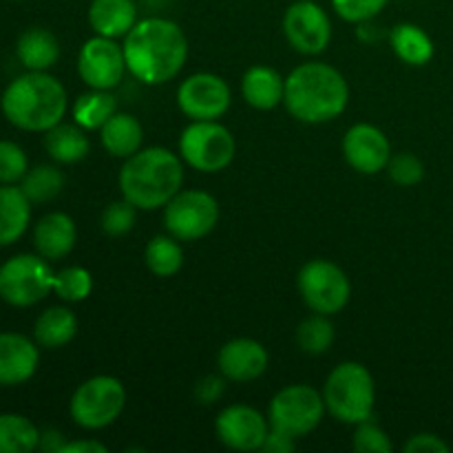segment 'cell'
<instances>
[{"label": "cell", "instance_id": "obj_1", "mask_svg": "<svg viewBox=\"0 0 453 453\" xmlns=\"http://www.w3.org/2000/svg\"><path fill=\"white\" fill-rule=\"evenodd\" d=\"M128 73L144 84L171 82L188 60V40L175 20L149 16L124 35Z\"/></svg>", "mask_w": 453, "mask_h": 453}, {"label": "cell", "instance_id": "obj_2", "mask_svg": "<svg viewBox=\"0 0 453 453\" xmlns=\"http://www.w3.org/2000/svg\"><path fill=\"white\" fill-rule=\"evenodd\" d=\"M348 102V80L327 62H303L286 78L283 106L303 124L332 122L343 115Z\"/></svg>", "mask_w": 453, "mask_h": 453}, {"label": "cell", "instance_id": "obj_3", "mask_svg": "<svg viewBox=\"0 0 453 453\" xmlns=\"http://www.w3.org/2000/svg\"><path fill=\"white\" fill-rule=\"evenodd\" d=\"M0 109L20 131L47 133L65 119L69 96L65 84L49 71H27L4 88Z\"/></svg>", "mask_w": 453, "mask_h": 453}, {"label": "cell", "instance_id": "obj_4", "mask_svg": "<svg viewBox=\"0 0 453 453\" xmlns=\"http://www.w3.org/2000/svg\"><path fill=\"white\" fill-rule=\"evenodd\" d=\"M118 181L122 197L137 211H157L181 190L184 164L166 146L140 149L124 159Z\"/></svg>", "mask_w": 453, "mask_h": 453}, {"label": "cell", "instance_id": "obj_5", "mask_svg": "<svg viewBox=\"0 0 453 453\" xmlns=\"http://www.w3.org/2000/svg\"><path fill=\"white\" fill-rule=\"evenodd\" d=\"M327 414L343 425H358L374 416L376 383L363 363L345 361L330 372L323 388Z\"/></svg>", "mask_w": 453, "mask_h": 453}, {"label": "cell", "instance_id": "obj_6", "mask_svg": "<svg viewBox=\"0 0 453 453\" xmlns=\"http://www.w3.org/2000/svg\"><path fill=\"white\" fill-rule=\"evenodd\" d=\"M127 407V388L109 374L91 376L73 392L69 414L78 427L97 432L106 429L122 416Z\"/></svg>", "mask_w": 453, "mask_h": 453}, {"label": "cell", "instance_id": "obj_7", "mask_svg": "<svg viewBox=\"0 0 453 453\" xmlns=\"http://www.w3.org/2000/svg\"><path fill=\"white\" fill-rule=\"evenodd\" d=\"M237 142L219 119L190 122L181 131L180 155L193 171L221 173L233 164Z\"/></svg>", "mask_w": 453, "mask_h": 453}, {"label": "cell", "instance_id": "obj_8", "mask_svg": "<svg viewBox=\"0 0 453 453\" xmlns=\"http://www.w3.org/2000/svg\"><path fill=\"white\" fill-rule=\"evenodd\" d=\"M51 270L44 257L16 255L0 265V301L12 308H31L53 292Z\"/></svg>", "mask_w": 453, "mask_h": 453}, {"label": "cell", "instance_id": "obj_9", "mask_svg": "<svg viewBox=\"0 0 453 453\" xmlns=\"http://www.w3.org/2000/svg\"><path fill=\"white\" fill-rule=\"evenodd\" d=\"M326 401L312 385H288L279 389L270 401V427L301 438L312 434L326 416Z\"/></svg>", "mask_w": 453, "mask_h": 453}, {"label": "cell", "instance_id": "obj_10", "mask_svg": "<svg viewBox=\"0 0 453 453\" xmlns=\"http://www.w3.org/2000/svg\"><path fill=\"white\" fill-rule=\"evenodd\" d=\"M296 288L312 312L319 314H339L352 296V283L343 268L327 259H312L299 270Z\"/></svg>", "mask_w": 453, "mask_h": 453}, {"label": "cell", "instance_id": "obj_11", "mask_svg": "<svg viewBox=\"0 0 453 453\" xmlns=\"http://www.w3.org/2000/svg\"><path fill=\"white\" fill-rule=\"evenodd\" d=\"M219 221V203L206 190H180L164 206L166 233L180 242H199L215 230Z\"/></svg>", "mask_w": 453, "mask_h": 453}, {"label": "cell", "instance_id": "obj_12", "mask_svg": "<svg viewBox=\"0 0 453 453\" xmlns=\"http://www.w3.org/2000/svg\"><path fill=\"white\" fill-rule=\"evenodd\" d=\"M233 104L228 82L217 73H193L177 88V106L190 122L221 119Z\"/></svg>", "mask_w": 453, "mask_h": 453}, {"label": "cell", "instance_id": "obj_13", "mask_svg": "<svg viewBox=\"0 0 453 453\" xmlns=\"http://www.w3.org/2000/svg\"><path fill=\"white\" fill-rule=\"evenodd\" d=\"M288 44L303 56H319L332 42V20L314 0H296L283 13Z\"/></svg>", "mask_w": 453, "mask_h": 453}, {"label": "cell", "instance_id": "obj_14", "mask_svg": "<svg viewBox=\"0 0 453 453\" xmlns=\"http://www.w3.org/2000/svg\"><path fill=\"white\" fill-rule=\"evenodd\" d=\"M124 49L113 38L93 35L80 47L78 73L88 88L113 91L127 75Z\"/></svg>", "mask_w": 453, "mask_h": 453}, {"label": "cell", "instance_id": "obj_15", "mask_svg": "<svg viewBox=\"0 0 453 453\" xmlns=\"http://www.w3.org/2000/svg\"><path fill=\"white\" fill-rule=\"evenodd\" d=\"M217 438L233 451H259L270 434V420L250 405H228L215 420Z\"/></svg>", "mask_w": 453, "mask_h": 453}, {"label": "cell", "instance_id": "obj_16", "mask_svg": "<svg viewBox=\"0 0 453 453\" xmlns=\"http://www.w3.org/2000/svg\"><path fill=\"white\" fill-rule=\"evenodd\" d=\"M343 157L361 175H379L392 159V144L374 124H354L343 137Z\"/></svg>", "mask_w": 453, "mask_h": 453}, {"label": "cell", "instance_id": "obj_17", "mask_svg": "<svg viewBox=\"0 0 453 453\" xmlns=\"http://www.w3.org/2000/svg\"><path fill=\"white\" fill-rule=\"evenodd\" d=\"M40 345L20 332H0V388H18L34 379Z\"/></svg>", "mask_w": 453, "mask_h": 453}, {"label": "cell", "instance_id": "obj_18", "mask_svg": "<svg viewBox=\"0 0 453 453\" xmlns=\"http://www.w3.org/2000/svg\"><path fill=\"white\" fill-rule=\"evenodd\" d=\"M268 349L255 339H233L217 354V367L230 383H252L268 370Z\"/></svg>", "mask_w": 453, "mask_h": 453}, {"label": "cell", "instance_id": "obj_19", "mask_svg": "<svg viewBox=\"0 0 453 453\" xmlns=\"http://www.w3.org/2000/svg\"><path fill=\"white\" fill-rule=\"evenodd\" d=\"M75 242H78V228L66 212H47L34 226V248L47 261H60L69 257Z\"/></svg>", "mask_w": 453, "mask_h": 453}, {"label": "cell", "instance_id": "obj_20", "mask_svg": "<svg viewBox=\"0 0 453 453\" xmlns=\"http://www.w3.org/2000/svg\"><path fill=\"white\" fill-rule=\"evenodd\" d=\"M87 18L96 35L118 40L137 25L140 9L135 0H91Z\"/></svg>", "mask_w": 453, "mask_h": 453}, {"label": "cell", "instance_id": "obj_21", "mask_svg": "<svg viewBox=\"0 0 453 453\" xmlns=\"http://www.w3.org/2000/svg\"><path fill=\"white\" fill-rule=\"evenodd\" d=\"M243 100L257 111H273L283 104L286 97V78L274 66L255 65L242 78Z\"/></svg>", "mask_w": 453, "mask_h": 453}, {"label": "cell", "instance_id": "obj_22", "mask_svg": "<svg viewBox=\"0 0 453 453\" xmlns=\"http://www.w3.org/2000/svg\"><path fill=\"white\" fill-rule=\"evenodd\" d=\"M31 206L18 184H0V248L13 246L25 237L31 224Z\"/></svg>", "mask_w": 453, "mask_h": 453}, {"label": "cell", "instance_id": "obj_23", "mask_svg": "<svg viewBox=\"0 0 453 453\" xmlns=\"http://www.w3.org/2000/svg\"><path fill=\"white\" fill-rule=\"evenodd\" d=\"M16 58L27 71H49L60 60V42L44 27H29L18 38Z\"/></svg>", "mask_w": 453, "mask_h": 453}, {"label": "cell", "instance_id": "obj_24", "mask_svg": "<svg viewBox=\"0 0 453 453\" xmlns=\"http://www.w3.org/2000/svg\"><path fill=\"white\" fill-rule=\"evenodd\" d=\"M100 142L106 149V153L113 157L128 159L142 149L144 142V128H142L140 119L131 113H118L100 128Z\"/></svg>", "mask_w": 453, "mask_h": 453}, {"label": "cell", "instance_id": "obj_25", "mask_svg": "<svg viewBox=\"0 0 453 453\" xmlns=\"http://www.w3.org/2000/svg\"><path fill=\"white\" fill-rule=\"evenodd\" d=\"M78 334V317L65 305H51L34 323V341L42 349H60Z\"/></svg>", "mask_w": 453, "mask_h": 453}, {"label": "cell", "instance_id": "obj_26", "mask_svg": "<svg viewBox=\"0 0 453 453\" xmlns=\"http://www.w3.org/2000/svg\"><path fill=\"white\" fill-rule=\"evenodd\" d=\"M44 149L56 164H78L91 150L87 131L78 124H56L44 133Z\"/></svg>", "mask_w": 453, "mask_h": 453}, {"label": "cell", "instance_id": "obj_27", "mask_svg": "<svg viewBox=\"0 0 453 453\" xmlns=\"http://www.w3.org/2000/svg\"><path fill=\"white\" fill-rule=\"evenodd\" d=\"M389 44L398 60L411 66L427 65L434 58V42L427 31L411 22H401L389 31Z\"/></svg>", "mask_w": 453, "mask_h": 453}, {"label": "cell", "instance_id": "obj_28", "mask_svg": "<svg viewBox=\"0 0 453 453\" xmlns=\"http://www.w3.org/2000/svg\"><path fill=\"white\" fill-rule=\"evenodd\" d=\"M115 113H118V97L102 88H91L88 93H82L71 106L73 122L84 131H100Z\"/></svg>", "mask_w": 453, "mask_h": 453}, {"label": "cell", "instance_id": "obj_29", "mask_svg": "<svg viewBox=\"0 0 453 453\" xmlns=\"http://www.w3.org/2000/svg\"><path fill=\"white\" fill-rule=\"evenodd\" d=\"M40 445V429L27 416L0 414V453H31Z\"/></svg>", "mask_w": 453, "mask_h": 453}, {"label": "cell", "instance_id": "obj_30", "mask_svg": "<svg viewBox=\"0 0 453 453\" xmlns=\"http://www.w3.org/2000/svg\"><path fill=\"white\" fill-rule=\"evenodd\" d=\"M146 268L155 274V277H175L184 265V250L180 246V239L173 234H157L149 242L144 250Z\"/></svg>", "mask_w": 453, "mask_h": 453}, {"label": "cell", "instance_id": "obj_31", "mask_svg": "<svg viewBox=\"0 0 453 453\" xmlns=\"http://www.w3.org/2000/svg\"><path fill=\"white\" fill-rule=\"evenodd\" d=\"M66 177L60 168L51 166V164H40V166L29 168L18 186L29 197L31 203H47L62 193Z\"/></svg>", "mask_w": 453, "mask_h": 453}, {"label": "cell", "instance_id": "obj_32", "mask_svg": "<svg viewBox=\"0 0 453 453\" xmlns=\"http://www.w3.org/2000/svg\"><path fill=\"white\" fill-rule=\"evenodd\" d=\"M334 326H332L327 314L312 312L308 319L299 323L296 327V343L310 357H321L334 343Z\"/></svg>", "mask_w": 453, "mask_h": 453}, {"label": "cell", "instance_id": "obj_33", "mask_svg": "<svg viewBox=\"0 0 453 453\" xmlns=\"http://www.w3.org/2000/svg\"><path fill=\"white\" fill-rule=\"evenodd\" d=\"M53 292L60 296L66 303H80V301L88 299L93 292V277L87 268L82 265H69L56 273L53 279Z\"/></svg>", "mask_w": 453, "mask_h": 453}, {"label": "cell", "instance_id": "obj_34", "mask_svg": "<svg viewBox=\"0 0 453 453\" xmlns=\"http://www.w3.org/2000/svg\"><path fill=\"white\" fill-rule=\"evenodd\" d=\"M29 171L25 149L12 140H0V184H20Z\"/></svg>", "mask_w": 453, "mask_h": 453}, {"label": "cell", "instance_id": "obj_35", "mask_svg": "<svg viewBox=\"0 0 453 453\" xmlns=\"http://www.w3.org/2000/svg\"><path fill=\"white\" fill-rule=\"evenodd\" d=\"M137 219V208L133 206L128 199H119V202L109 203L100 217V226L109 237H124L133 230Z\"/></svg>", "mask_w": 453, "mask_h": 453}, {"label": "cell", "instance_id": "obj_36", "mask_svg": "<svg viewBox=\"0 0 453 453\" xmlns=\"http://www.w3.org/2000/svg\"><path fill=\"white\" fill-rule=\"evenodd\" d=\"M385 171H388L389 180L394 184L403 186V188H410V186H416L423 181L425 164L414 153H396L392 155Z\"/></svg>", "mask_w": 453, "mask_h": 453}, {"label": "cell", "instance_id": "obj_37", "mask_svg": "<svg viewBox=\"0 0 453 453\" xmlns=\"http://www.w3.org/2000/svg\"><path fill=\"white\" fill-rule=\"evenodd\" d=\"M352 447L358 453H389L394 449L392 441H389L388 432H385L380 425H376L374 420H363L357 425V432H354Z\"/></svg>", "mask_w": 453, "mask_h": 453}, {"label": "cell", "instance_id": "obj_38", "mask_svg": "<svg viewBox=\"0 0 453 453\" xmlns=\"http://www.w3.org/2000/svg\"><path fill=\"white\" fill-rule=\"evenodd\" d=\"M388 3L389 0H332V7L341 20L361 25V22L374 20L388 7Z\"/></svg>", "mask_w": 453, "mask_h": 453}, {"label": "cell", "instance_id": "obj_39", "mask_svg": "<svg viewBox=\"0 0 453 453\" xmlns=\"http://www.w3.org/2000/svg\"><path fill=\"white\" fill-rule=\"evenodd\" d=\"M226 383H228V379H226L224 374L203 376V379L195 385V398H197L202 405H212V403H217L224 396Z\"/></svg>", "mask_w": 453, "mask_h": 453}, {"label": "cell", "instance_id": "obj_40", "mask_svg": "<svg viewBox=\"0 0 453 453\" xmlns=\"http://www.w3.org/2000/svg\"><path fill=\"white\" fill-rule=\"evenodd\" d=\"M407 453H449V445L436 434H416L403 445Z\"/></svg>", "mask_w": 453, "mask_h": 453}, {"label": "cell", "instance_id": "obj_41", "mask_svg": "<svg viewBox=\"0 0 453 453\" xmlns=\"http://www.w3.org/2000/svg\"><path fill=\"white\" fill-rule=\"evenodd\" d=\"M295 447H296V438L295 436H290V434L279 432V429L270 427L268 438H265V442H264V451H268V453H290V451H295Z\"/></svg>", "mask_w": 453, "mask_h": 453}, {"label": "cell", "instance_id": "obj_42", "mask_svg": "<svg viewBox=\"0 0 453 453\" xmlns=\"http://www.w3.org/2000/svg\"><path fill=\"white\" fill-rule=\"evenodd\" d=\"M65 445H66V438L62 436V432H58V429H44V432H40V445H38L40 451L62 453Z\"/></svg>", "mask_w": 453, "mask_h": 453}, {"label": "cell", "instance_id": "obj_43", "mask_svg": "<svg viewBox=\"0 0 453 453\" xmlns=\"http://www.w3.org/2000/svg\"><path fill=\"white\" fill-rule=\"evenodd\" d=\"M109 447L104 442H97V441H73L69 442L66 441L65 449L62 453H106Z\"/></svg>", "mask_w": 453, "mask_h": 453}, {"label": "cell", "instance_id": "obj_44", "mask_svg": "<svg viewBox=\"0 0 453 453\" xmlns=\"http://www.w3.org/2000/svg\"><path fill=\"white\" fill-rule=\"evenodd\" d=\"M12 3H18V0H12Z\"/></svg>", "mask_w": 453, "mask_h": 453}]
</instances>
